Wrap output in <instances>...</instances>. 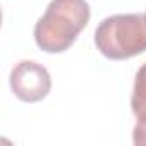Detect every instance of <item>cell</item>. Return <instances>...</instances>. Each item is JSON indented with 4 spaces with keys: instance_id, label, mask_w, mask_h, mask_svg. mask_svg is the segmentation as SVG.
Masks as SVG:
<instances>
[{
    "instance_id": "cell-1",
    "label": "cell",
    "mask_w": 146,
    "mask_h": 146,
    "mask_svg": "<svg viewBox=\"0 0 146 146\" xmlns=\"http://www.w3.org/2000/svg\"><path fill=\"white\" fill-rule=\"evenodd\" d=\"M86 0H52L35 26V41L46 53H62L74 45L90 23Z\"/></svg>"
},
{
    "instance_id": "cell-2",
    "label": "cell",
    "mask_w": 146,
    "mask_h": 146,
    "mask_svg": "<svg viewBox=\"0 0 146 146\" xmlns=\"http://www.w3.org/2000/svg\"><path fill=\"white\" fill-rule=\"evenodd\" d=\"M95 45L110 60H125L146 52V14L105 17L95 31Z\"/></svg>"
},
{
    "instance_id": "cell-3",
    "label": "cell",
    "mask_w": 146,
    "mask_h": 146,
    "mask_svg": "<svg viewBox=\"0 0 146 146\" xmlns=\"http://www.w3.org/2000/svg\"><path fill=\"white\" fill-rule=\"evenodd\" d=\"M11 90L21 102L36 103L50 93L52 78L41 64L35 60H21L11 72Z\"/></svg>"
},
{
    "instance_id": "cell-4",
    "label": "cell",
    "mask_w": 146,
    "mask_h": 146,
    "mask_svg": "<svg viewBox=\"0 0 146 146\" xmlns=\"http://www.w3.org/2000/svg\"><path fill=\"white\" fill-rule=\"evenodd\" d=\"M131 108L136 117L146 115V62L139 67L136 79H134V90L131 96Z\"/></svg>"
},
{
    "instance_id": "cell-5",
    "label": "cell",
    "mask_w": 146,
    "mask_h": 146,
    "mask_svg": "<svg viewBox=\"0 0 146 146\" xmlns=\"http://www.w3.org/2000/svg\"><path fill=\"white\" fill-rule=\"evenodd\" d=\"M136 125L132 131V141L137 146H144L146 144V115L136 117Z\"/></svg>"
}]
</instances>
